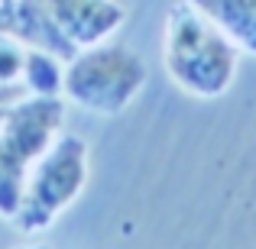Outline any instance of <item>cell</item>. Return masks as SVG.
Masks as SVG:
<instances>
[{
	"label": "cell",
	"mask_w": 256,
	"mask_h": 249,
	"mask_svg": "<svg viewBox=\"0 0 256 249\" xmlns=\"http://www.w3.org/2000/svg\"><path fill=\"white\" fill-rule=\"evenodd\" d=\"M124 19L126 10L117 0H13L0 6V29L62 62L110 39Z\"/></svg>",
	"instance_id": "6da1fadb"
},
{
	"label": "cell",
	"mask_w": 256,
	"mask_h": 249,
	"mask_svg": "<svg viewBox=\"0 0 256 249\" xmlns=\"http://www.w3.org/2000/svg\"><path fill=\"white\" fill-rule=\"evenodd\" d=\"M162 58L169 78L185 94L214 100L237 78L240 49L188 0L166 16Z\"/></svg>",
	"instance_id": "7a4b0ae2"
},
{
	"label": "cell",
	"mask_w": 256,
	"mask_h": 249,
	"mask_svg": "<svg viewBox=\"0 0 256 249\" xmlns=\"http://www.w3.org/2000/svg\"><path fill=\"white\" fill-rule=\"evenodd\" d=\"M146 84V65L130 45L98 42L82 49L65 62L62 97L88 113H114L126 110Z\"/></svg>",
	"instance_id": "3957f363"
},
{
	"label": "cell",
	"mask_w": 256,
	"mask_h": 249,
	"mask_svg": "<svg viewBox=\"0 0 256 249\" xmlns=\"http://www.w3.org/2000/svg\"><path fill=\"white\" fill-rule=\"evenodd\" d=\"M88 181V143L75 133H58L49 149L30 165L23 198L13 214L20 233L32 237L56 224V217L84 191Z\"/></svg>",
	"instance_id": "277c9868"
},
{
	"label": "cell",
	"mask_w": 256,
	"mask_h": 249,
	"mask_svg": "<svg viewBox=\"0 0 256 249\" xmlns=\"http://www.w3.org/2000/svg\"><path fill=\"white\" fill-rule=\"evenodd\" d=\"M240 55H256V0H192Z\"/></svg>",
	"instance_id": "5b68a950"
},
{
	"label": "cell",
	"mask_w": 256,
	"mask_h": 249,
	"mask_svg": "<svg viewBox=\"0 0 256 249\" xmlns=\"http://www.w3.org/2000/svg\"><path fill=\"white\" fill-rule=\"evenodd\" d=\"M62 75H65L62 58L30 45V55H26V87H30V94H42V97L62 94Z\"/></svg>",
	"instance_id": "8992f818"
},
{
	"label": "cell",
	"mask_w": 256,
	"mask_h": 249,
	"mask_svg": "<svg viewBox=\"0 0 256 249\" xmlns=\"http://www.w3.org/2000/svg\"><path fill=\"white\" fill-rule=\"evenodd\" d=\"M13 249H49V246H42V243H23V246H13Z\"/></svg>",
	"instance_id": "52a82bcc"
},
{
	"label": "cell",
	"mask_w": 256,
	"mask_h": 249,
	"mask_svg": "<svg viewBox=\"0 0 256 249\" xmlns=\"http://www.w3.org/2000/svg\"><path fill=\"white\" fill-rule=\"evenodd\" d=\"M13 3V0H0V6H10Z\"/></svg>",
	"instance_id": "ba28073f"
}]
</instances>
